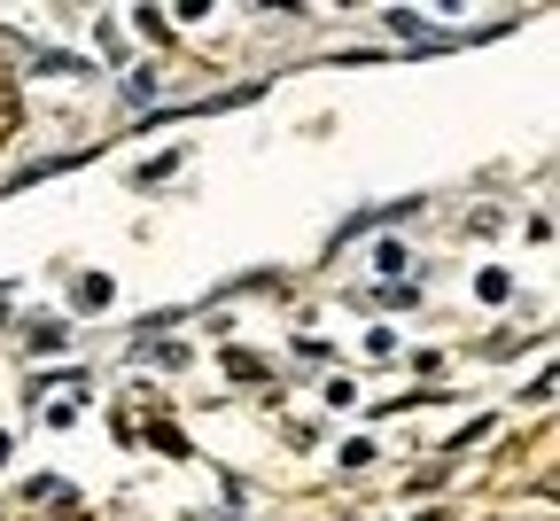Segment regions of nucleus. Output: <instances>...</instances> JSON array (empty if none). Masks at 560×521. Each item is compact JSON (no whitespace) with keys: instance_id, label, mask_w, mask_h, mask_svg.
I'll return each mask as SVG.
<instances>
[]
</instances>
